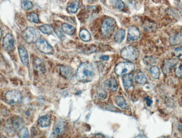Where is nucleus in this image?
<instances>
[{
  "instance_id": "79ce46f5",
  "label": "nucleus",
  "mask_w": 182,
  "mask_h": 138,
  "mask_svg": "<svg viewBox=\"0 0 182 138\" xmlns=\"http://www.w3.org/2000/svg\"><path fill=\"white\" fill-rule=\"evenodd\" d=\"M82 92L80 91H78L76 92V95H79L81 94Z\"/></svg>"
},
{
  "instance_id": "c9c22d12",
  "label": "nucleus",
  "mask_w": 182,
  "mask_h": 138,
  "mask_svg": "<svg viewBox=\"0 0 182 138\" xmlns=\"http://www.w3.org/2000/svg\"><path fill=\"white\" fill-rule=\"evenodd\" d=\"M175 73L178 78H182V64L175 69Z\"/></svg>"
},
{
  "instance_id": "6ab92c4d",
  "label": "nucleus",
  "mask_w": 182,
  "mask_h": 138,
  "mask_svg": "<svg viewBox=\"0 0 182 138\" xmlns=\"http://www.w3.org/2000/svg\"><path fill=\"white\" fill-rule=\"evenodd\" d=\"M144 30L148 32H153L157 29V25L152 21L145 20L142 24Z\"/></svg>"
},
{
  "instance_id": "4468645a",
  "label": "nucleus",
  "mask_w": 182,
  "mask_h": 138,
  "mask_svg": "<svg viewBox=\"0 0 182 138\" xmlns=\"http://www.w3.org/2000/svg\"><path fill=\"white\" fill-rule=\"evenodd\" d=\"M11 123L14 130L16 132H18L23 128L25 124L23 119L19 116L14 117Z\"/></svg>"
},
{
  "instance_id": "ddd939ff",
  "label": "nucleus",
  "mask_w": 182,
  "mask_h": 138,
  "mask_svg": "<svg viewBox=\"0 0 182 138\" xmlns=\"http://www.w3.org/2000/svg\"><path fill=\"white\" fill-rule=\"evenodd\" d=\"M104 85L106 89L112 92H116L118 88V85L116 79L111 78L104 82Z\"/></svg>"
},
{
  "instance_id": "2f4dec72",
  "label": "nucleus",
  "mask_w": 182,
  "mask_h": 138,
  "mask_svg": "<svg viewBox=\"0 0 182 138\" xmlns=\"http://www.w3.org/2000/svg\"><path fill=\"white\" fill-rule=\"evenodd\" d=\"M23 8L26 10H29L32 8L33 5L32 2L28 0H24L22 3Z\"/></svg>"
},
{
  "instance_id": "4c0bfd02",
  "label": "nucleus",
  "mask_w": 182,
  "mask_h": 138,
  "mask_svg": "<svg viewBox=\"0 0 182 138\" xmlns=\"http://www.w3.org/2000/svg\"><path fill=\"white\" fill-rule=\"evenodd\" d=\"M146 101V104L148 106H150L153 103V101L152 99H150L149 97H147L145 98Z\"/></svg>"
},
{
  "instance_id": "a878e982",
  "label": "nucleus",
  "mask_w": 182,
  "mask_h": 138,
  "mask_svg": "<svg viewBox=\"0 0 182 138\" xmlns=\"http://www.w3.org/2000/svg\"><path fill=\"white\" fill-rule=\"evenodd\" d=\"M150 73L152 77L155 79H157L160 78V71L159 68L156 66H153L150 68Z\"/></svg>"
},
{
  "instance_id": "7ed1b4c3",
  "label": "nucleus",
  "mask_w": 182,
  "mask_h": 138,
  "mask_svg": "<svg viewBox=\"0 0 182 138\" xmlns=\"http://www.w3.org/2000/svg\"><path fill=\"white\" fill-rule=\"evenodd\" d=\"M116 21L112 18H108L103 21L101 26V34L103 36L109 37L114 32L116 27Z\"/></svg>"
},
{
  "instance_id": "393cba45",
  "label": "nucleus",
  "mask_w": 182,
  "mask_h": 138,
  "mask_svg": "<svg viewBox=\"0 0 182 138\" xmlns=\"http://www.w3.org/2000/svg\"><path fill=\"white\" fill-rule=\"evenodd\" d=\"M79 36L82 40L85 42H88L91 39V35L87 30L83 29L79 33Z\"/></svg>"
},
{
  "instance_id": "c756f323",
  "label": "nucleus",
  "mask_w": 182,
  "mask_h": 138,
  "mask_svg": "<svg viewBox=\"0 0 182 138\" xmlns=\"http://www.w3.org/2000/svg\"><path fill=\"white\" fill-rule=\"evenodd\" d=\"M19 137L20 138H29V134L28 130L27 128H23L18 132Z\"/></svg>"
},
{
  "instance_id": "58836bf2",
  "label": "nucleus",
  "mask_w": 182,
  "mask_h": 138,
  "mask_svg": "<svg viewBox=\"0 0 182 138\" xmlns=\"http://www.w3.org/2000/svg\"><path fill=\"white\" fill-rule=\"evenodd\" d=\"M100 60L107 61L109 60V57L107 56L104 55L100 57Z\"/></svg>"
},
{
  "instance_id": "ea45409f",
  "label": "nucleus",
  "mask_w": 182,
  "mask_h": 138,
  "mask_svg": "<svg viewBox=\"0 0 182 138\" xmlns=\"http://www.w3.org/2000/svg\"><path fill=\"white\" fill-rule=\"evenodd\" d=\"M177 4L178 8L182 9V0H178Z\"/></svg>"
},
{
  "instance_id": "412c9836",
  "label": "nucleus",
  "mask_w": 182,
  "mask_h": 138,
  "mask_svg": "<svg viewBox=\"0 0 182 138\" xmlns=\"http://www.w3.org/2000/svg\"><path fill=\"white\" fill-rule=\"evenodd\" d=\"M61 27L63 32L69 35H72L75 32L74 28L67 24H62Z\"/></svg>"
},
{
  "instance_id": "39448f33",
  "label": "nucleus",
  "mask_w": 182,
  "mask_h": 138,
  "mask_svg": "<svg viewBox=\"0 0 182 138\" xmlns=\"http://www.w3.org/2000/svg\"><path fill=\"white\" fill-rule=\"evenodd\" d=\"M5 99L8 104L15 105L21 102L22 96L19 91L13 90L8 91L6 93Z\"/></svg>"
},
{
  "instance_id": "b1692460",
  "label": "nucleus",
  "mask_w": 182,
  "mask_h": 138,
  "mask_svg": "<svg viewBox=\"0 0 182 138\" xmlns=\"http://www.w3.org/2000/svg\"><path fill=\"white\" fill-rule=\"evenodd\" d=\"M79 7V3L77 1H75L70 4L67 8V10L69 12L75 13L78 11Z\"/></svg>"
},
{
  "instance_id": "dca6fc26",
  "label": "nucleus",
  "mask_w": 182,
  "mask_h": 138,
  "mask_svg": "<svg viewBox=\"0 0 182 138\" xmlns=\"http://www.w3.org/2000/svg\"><path fill=\"white\" fill-rule=\"evenodd\" d=\"M170 43L173 46L182 44V31L172 35L169 40Z\"/></svg>"
},
{
  "instance_id": "f3484780",
  "label": "nucleus",
  "mask_w": 182,
  "mask_h": 138,
  "mask_svg": "<svg viewBox=\"0 0 182 138\" xmlns=\"http://www.w3.org/2000/svg\"><path fill=\"white\" fill-rule=\"evenodd\" d=\"M122 80L124 88L126 91L132 86L133 76L132 74H126L122 76Z\"/></svg>"
},
{
  "instance_id": "20e7f679",
  "label": "nucleus",
  "mask_w": 182,
  "mask_h": 138,
  "mask_svg": "<svg viewBox=\"0 0 182 138\" xmlns=\"http://www.w3.org/2000/svg\"><path fill=\"white\" fill-rule=\"evenodd\" d=\"M121 55L124 60L133 61L136 60L139 55V52L137 48L128 46L124 48L121 51Z\"/></svg>"
},
{
  "instance_id": "f704fd0d",
  "label": "nucleus",
  "mask_w": 182,
  "mask_h": 138,
  "mask_svg": "<svg viewBox=\"0 0 182 138\" xmlns=\"http://www.w3.org/2000/svg\"><path fill=\"white\" fill-rule=\"evenodd\" d=\"M55 32L57 34L59 39L62 41H63L65 39V36L63 35V34L58 28H56L55 29Z\"/></svg>"
},
{
  "instance_id": "c85d7f7f",
  "label": "nucleus",
  "mask_w": 182,
  "mask_h": 138,
  "mask_svg": "<svg viewBox=\"0 0 182 138\" xmlns=\"http://www.w3.org/2000/svg\"><path fill=\"white\" fill-rule=\"evenodd\" d=\"M28 20L34 23H37L39 21V17L38 15L35 13H30L27 16Z\"/></svg>"
},
{
  "instance_id": "1a4fd4ad",
  "label": "nucleus",
  "mask_w": 182,
  "mask_h": 138,
  "mask_svg": "<svg viewBox=\"0 0 182 138\" xmlns=\"http://www.w3.org/2000/svg\"><path fill=\"white\" fill-rule=\"evenodd\" d=\"M3 47L5 50L9 51L13 49L14 46V39L10 34H7L3 41Z\"/></svg>"
},
{
  "instance_id": "bb28decb",
  "label": "nucleus",
  "mask_w": 182,
  "mask_h": 138,
  "mask_svg": "<svg viewBox=\"0 0 182 138\" xmlns=\"http://www.w3.org/2000/svg\"><path fill=\"white\" fill-rule=\"evenodd\" d=\"M115 101L116 104L119 107L122 109H126V107H127V104H126L125 100L123 97L116 96L115 98Z\"/></svg>"
},
{
  "instance_id": "7c9ffc66",
  "label": "nucleus",
  "mask_w": 182,
  "mask_h": 138,
  "mask_svg": "<svg viewBox=\"0 0 182 138\" xmlns=\"http://www.w3.org/2000/svg\"><path fill=\"white\" fill-rule=\"evenodd\" d=\"M97 96L98 98L101 100L105 99L107 96L106 92L103 89H99L97 91Z\"/></svg>"
},
{
  "instance_id": "473e14b6",
  "label": "nucleus",
  "mask_w": 182,
  "mask_h": 138,
  "mask_svg": "<svg viewBox=\"0 0 182 138\" xmlns=\"http://www.w3.org/2000/svg\"><path fill=\"white\" fill-rule=\"evenodd\" d=\"M155 60L153 57H147L143 59V62L146 65H151L155 63Z\"/></svg>"
},
{
  "instance_id": "4be33fe9",
  "label": "nucleus",
  "mask_w": 182,
  "mask_h": 138,
  "mask_svg": "<svg viewBox=\"0 0 182 138\" xmlns=\"http://www.w3.org/2000/svg\"><path fill=\"white\" fill-rule=\"evenodd\" d=\"M125 31L123 29H119L114 36V40L118 43L122 42L124 40L125 36Z\"/></svg>"
},
{
  "instance_id": "e433bc0d",
  "label": "nucleus",
  "mask_w": 182,
  "mask_h": 138,
  "mask_svg": "<svg viewBox=\"0 0 182 138\" xmlns=\"http://www.w3.org/2000/svg\"><path fill=\"white\" fill-rule=\"evenodd\" d=\"M118 8L120 10H122L124 8V4L122 0H117Z\"/></svg>"
},
{
  "instance_id": "5701e85b",
  "label": "nucleus",
  "mask_w": 182,
  "mask_h": 138,
  "mask_svg": "<svg viewBox=\"0 0 182 138\" xmlns=\"http://www.w3.org/2000/svg\"><path fill=\"white\" fill-rule=\"evenodd\" d=\"M60 73L61 75L66 78H70L71 76L72 71L71 69L66 66H63L60 68Z\"/></svg>"
},
{
  "instance_id": "f8f14e48",
  "label": "nucleus",
  "mask_w": 182,
  "mask_h": 138,
  "mask_svg": "<svg viewBox=\"0 0 182 138\" xmlns=\"http://www.w3.org/2000/svg\"><path fill=\"white\" fill-rule=\"evenodd\" d=\"M140 36L139 29L135 26H131L129 28L128 32V39L129 41L137 40Z\"/></svg>"
},
{
  "instance_id": "6e6552de",
  "label": "nucleus",
  "mask_w": 182,
  "mask_h": 138,
  "mask_svg": "<svg viewBox=\"0 0 182 138\" xmlns=\"http://www.w3.org/2000/svg\"><path fill=\"white\" fill-rule=\"evenodd\" d=\"M66 130L65 123L61 120H59L54 125L52 135L53 137H57L64 134Z\"/></svg>"
},
{
  "instance_id": "f03ea898",
  "label": "nucleus",
  "mask_w": 182,
  "mask_h": 138,
  "mask_svg": "<svg viewBox=\"0 0 182 138\" xmlns=\"http://www.w3.org/2000/svg\"><path fill=\"white\" fill-rule=\"evenodd\" d=\"M22 36L25 41L30 44L36 42L40 38V34L37 29L32 27H28L23 31Z\"/></svg>"
},
{
  "instance_id": "37998d69",
  "label": "nucleus",
  "mask_w": 182,
  "mask_h": 138,
  "mask_svg": "<svg viewBox=\"0 0 182 138\" xmlns=\"http://www.w3.org/2000/svg\"><path fill=\"white\" fill-rule=\"evenodd\" d=\"M88 1H93V0H88Z\"/></svg>"
},
{
  "instance_id": "9d476101",
  "label": "nucleus",
  "mask_w": 182,
  "mask_h": 138,
  "mask_svg": "<svg viewBox=\"0 0 182 138\" xmlns=\"http://www.w3.org/2000/svg\"><path fill=\"white\" fill-rule=\"evenodd\" d=\"M178 63V60L176 59L172 58L167 59L164 62L162 70L164 73H168L170 71L171 69L175 66Z\"/></svg>"
},
{
  "instance_id": "0eeeda50",
  "label": "nucleus",
  "mask_w": 182,
  "mask_h": 138,
  "mask_svg": "<svg viewBox=\"0 0 182 138\" xmlns=\"http://www.w3.org/2000/svg\"><path fill=\"white\" fill-rule=\"evenodd\" d=\"M36 46L40 52L45 54L51 53L53 48L45 39L40 38L36 42Z\"/></svg>"
},
{
  "instance_id": "2eb2a0df",
  "label": "nucleus",
  "mask_w": 182,
  "mask_h": 138,
  "mask_svg": "<svg viewBox=\"0 0 182 138\" xmlns=\"http://www.w3.org/2000/svg\"><path fill=\"white\" fill-rule=\"evenodd\" d=\"M18 51L21 61L25 65H27L29 64V58L27 50L23 46H20Z\"/></svg>"
},
{
  "instance_id": "a211bd4d",
  "label": "nucleus",
  "mask_w": 182,
  "mask_h": 138,
  "mask_svg": "<svg viewBox=\"0 0 182 138\" xmlns=\"http://www.w3.org/2000/svg\"><path fill=\"white\" fill-rule=\"evenodd\" d=\"M51 123V118L48 115H45L41 117L38 120L37 124L39 127L42 128L48 126Z\"/></svg>"
},
{
  "instance_id": "72a5a7b5",
  "label": "nucleus",
  "mask_w": 182,
  "mask_h": 138,
  "mask_svg": "<svg viewBox=\"0 0 182 138\" xmlns=\"http://www.w3.org/2000/svg\"><path fill=\"white\" fill-rule=\"evenodd\" d=\"M175 55L179 58L180 60H182V46L176 48L174 50Z\"/></svg>"
},
{
  "instance_id": "423d86ee",
  "label": "nucleus",
  "mask_w": 182,
  "mask_h": 138,
  "mask_svg": "<svg viewBox=\"0 0 182 138\" xmlns=\"http://www.w3.org/2000/svg\"><path fill=\"white\" fill-rule=\"evenodd\" d=\"M135 66L131 62H121L116 65L115 72L117 76L122 75L124 74H128L133 71Z\"/></svg>"
},
{
  "instance_id": "f257e3e1",
  "label": "nucleus",
  "mask_w": 182,
  "mask_h": 138,
  "mask_svg": "<svg viewBox=\"0 0 182 138\" xmlns=\"http://www.w3.org/2000/svg\"><path fill=\"white\" fill-rule=\"evenodd\" d=\"M94 67L89 63H82L76 73L77 80L81 83H88L93 80L94 75Z\"/></svg>"
},
{
  "instance_id": "aec40b11",
  "label": "nucleus",
  "mask_w": 182,
  "mask_h": 138,
  "mask_svg": "<svg viewBox=\"0 0 182 138\" xmlns=\"http://www.w3.org/2000/svg\"><path fill=\"white\" fill-rule=\"evenodd\" d=\"M134 79L137 83L140 84H145L147 82L146 77L141 71H138L136 73L134 76Z\"/></svg>"
},
{
  "instance_id": "a19ab883",
  "label": "nucleus",
  "mask_w": 182,
  "mask_h": 138,
  "mask_svg": "<svg viewBox=\"0 0 182 138\" xmlns=\"http://www.w3.org/2000/svg\"><path fill=\"white\" fill-rule=\"evenodd\" d=\"M30 114V113L29 111H27L25 113V115L27 116H29Z\"/></svg>"
},
{
  "instance_id": "9b49d317",
  "label": "nucleus",
  "mask_w": 182,
  "mask_h": 138,
  "mask_svg": "<svg viewBox=\"0 0 182 138\" xmlns=\"http://www.w3.org/2000/svg\"><path fill=\"white\" fill-rule=\"evenodd\" d=\"M33 67L39 74H44L46 72L45 64L39 58H36L33 61Z\"/></svg>"
},
{
  "instance_id": "cd10ccee",
  "label": "nucleus",
  "mask_w": 182,
  "mask_h": 138,
  "mask_svg": "<svg viewBox=\"0 0 182 138\" xmlns=\"http://www.w3.org/2000/svg\"><path fill=\"white\" fill-rule=\"evenodd\" d=\"M39 29L41 32L44 34H52V29L48 25L45 24L41 26Z\"/></svg>"
}]
</instances>
